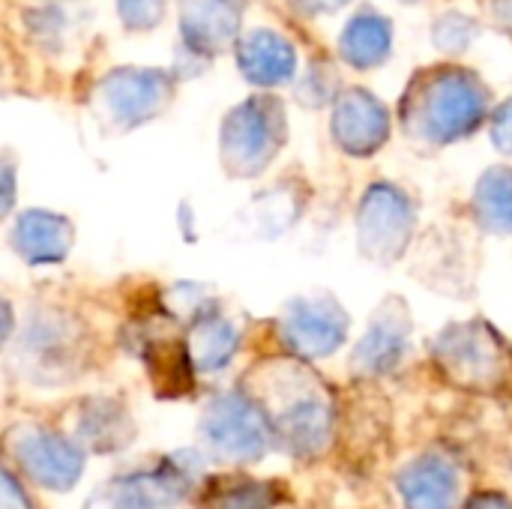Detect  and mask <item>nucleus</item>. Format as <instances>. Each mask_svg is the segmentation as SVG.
Returning a JSON list of instances; mask_svg holds the SVG:
<instances>
[{
  "mask_svg": "<svg viewBox=\"0 0 512 509\" xmlns=\"http://www.w3.org/2000/svg\"><path fill=\"white\" fill-rule=\"evenodd\" d=\"M186 345H189V354H192L195 369L216 372V369H222V366L231 363V357H234V351L240 345V333L210 303L195 321H189V339H186Z\"/></svg>",
  "mask_w": 512,
  "mask_h": 509,
  "instance_id": "21",
  "label": "nucleus"
},
{
  "mask_svg": "<svg viewBox=\"0 0 512 509\" xmlns=\"http://www.w3.org/2000/svg\"><path fill=\"white\" fill-rule=\"evenodd\" d=\"M75 228L66 216L48 210H27L15 219L9 243L27 264H54L63 261L72 249Z\"/></svg>",
  "mask_w": 512,
  "mask_h": 509,
  "instance_id": "17",
  "label": "nucleus"
},
{
  "mask_svg": "<svg viewBox=\"0 0 512 509\" xmlns=\"http://www.w3.org/2000/svg\"><path fill=\"white\" fill-rule=\"evenodd\" d=\"M408 336H411V312L399 297H390L375 312L366 336L360 339V345L351 357L354 372L366 375V378L393 372L405 357Z\"/></svg>",
  "mask_w": 512,
  "mask_h": 509,
  "instance_id": "14",
  "label": "nucleus"
},
{
  "mask_svg": "<svg viewBox=\"0 0 512 509\" xmlns=\"http://www.w3.org/2000/svg\"><path fill=\"white\" fill-rule=\"evenodd\" d=\"M174 99V78L162 69H114L96 81L90 111L108 132H129L159 117Z\"/></svg>",
  "mask_w": 512,
  "mask_h": 509,
  "instance_id": "6",
  "label": "nucleus"
},
{
  "mask_svg": "<svg viewBox=\"0 0 512 509\" xmlns=\"http://www.w3.org/2000/svg\"><path fill=\"white\" fill-rule=\"evenodd\" d=\"M279 336L297 357H327L345 342L348 315L330 294L294 297L279 318Z\"/></svg>",
  "mask_w": 512,
  "mask_h": 509,
  "instance_id": "10",
  "label": "nucleus"
},
{
  "mask_svg": "<svg viewBox=\"0 0 512 509\" xmlns=\"http://www.w3.org/2000/svg\"><path fill=\"white\" fill-rule=\"evenodd\" d=\"M471 240L456 228H435L423 237L414 255V273L426 285L447 288V294H456V288H471L474 279V255Z\"/></svg>",
  "mask_w": 512,
  "mask_h": 509,
  "instance_id": "15",
  "label": "nucleus"
},
{
  "mask_svg": "<svg viewBox=\"0 0 512 509\" xmlns=\"http://www.w3.org/2000/svg\"><path fill=\"white\" fill-rule=\"evenodd\" d=\"M489 99V87L468 69H420L402 93V129L417 147H447L480 129L492 105Z\"/></svg>",
  "mask_w": 512,
  "mask_h": 509,
  "instance_id": "2",
  "label": "nucleus"
},
{
  "mask_svg": "<svg viewBox=\"0 0 512 509\" xmlns=\"http://www.w3.org/2000/svg\"><path fill=\"white\" fill-rule=\"evenodd\" d=\"M333 87H336V75H333V69L327 66V63H315V66H309V78L300 84V99L306 102V105H324V102H330V96H333Z\"/></svg>",
  "mask_w": 512,
  "mask_h": 509,
  "instance_id": "28",
  "label": "nucleus"
},
{
  "mask_svg": "<svg viewBox=\"0 0 512 509\" xmlns=\"http://www.w3.org/2000/svg\"><path fill=\"white\" fill-rule=\"evenodd\" d=\"M351 0H291V6L303 15H330L336 9H342Z\"/></svg>",
  "mask_w": 512,
  "mask_h": 509,
  "instance_id": "30",
  "label": "nucleus"
},
{
  "mask_svg": "<svg viewBox=\"0 0 512 509\" xmlns=\"http://www.w3.org/2000/svg\"><path fill=\"white\" fill-rule=\"evenodd\" d=\"M78 435L93 450H120L132 441V423L126 411L117 402L108 399H90L81 405L78 414Z\"/></svg>",
  "mask_w": 512,
  "mask_h": 509,
  "instance_id": "22",
  "label": "nucleus"
},
{
  "mask_svg": "<svg viewBox=\"0 0 512 509\" xmlns=\"http://www.w3.org/2000/svg\"><path fill=\"white\" fill-rule=\"evenodd\" d=\"M330 132L339 150L351 156H372L390 138V117L387 108L369 90L351 87L336 96Z\"/></svg>",
  "mask_w": 512,
  "mask_h": 509,
  "instance_id": "13",
  "label": "nucleus"
},
{
  "mask_svg": "<svg viewBox=\"0 0 512 509\" xmlns=\"http://www.w3.org/2000/svg\"><path fill=\"white\" fill-rule=\"evenodd\" d=\"M276 501H279V492L273 483L231 477V480H219L210 486V492L201 498V509H273Z\"/></svg>",
  "mask_w": 512,
  "mask_h": 509,
  "instance_id": "25",
  "label": "nucleus"
},
{
  "mask_svg": "<svg viewBox=\"0 0 512 509\" xmlns=\"http://www.w3.org/2000/svg\"><path fill=\"white\" fill-rule=\"evenodd\" d=\"M243 0H183L180 30L192 54H222L240 36Z\"/></svg>",
  "mask_w": 512,
  "mask_h": 509,
  "instance_id": "16",
  "label": "nucleus"
},
{
  "mask_svg": "<svg viewBox=\"0 0 512 509\" xmlns=\"http://www.w3.org/2000/svg\"><path fill=\"white\" fill-rule=\"evenodd\" d=\"M417 207L393 183H375L366 189L357 210V240L369 261L393 264L399 261L414 237Z\"/></svg>",
  "mask_w": 512,
  "mask_h": 509,
  "instance_id": "8",
  "label": "nucleus"
},
{
  "mask_svg": "<svg viewBox=\"0 0 512 509\" xmlns=\"http://www.w3.org/2000/svg\"><path fill=\"white\" fill-rule=\"evenodd\" d=\"M390 45H393L390 18H384L375 9H360L348 21L339 39V54L354 69H375L390 57Z\"/></svg>",
  "mask_w": 512,
  "mask_h": 509,
  "instance_id": "20",
  "label": "nucleus"
},
{
  "mask_svg": "<svg viewBox=\"0 0 512 509\" xmlns=\"http://www.w3.org/2000/svg\"><path fill=\"white\" fill-rule=\"evenodd\" d=\"M12 456L24 468L27 477H33L39 486L66 492L78 483L81 477V453L72 441L60 438L57 432L36 429V426H21L9 435Z\"/></svg>",
  "mask_w": 512,
  "mask_h": 509,
  "instance_id": "11",
  "label": "nucleus"
},
{
  "mask_svg": "<svg viewBox=\"0 0 512 509\" xmlns=\"http://www.w3.org/2000/svg\"><path fill=\"white\" fill-rule=\"evenodd\" d=\"M3 509H30L27 498L18 492V483L12 480V474H3Z\"/></svg>",
  "mask_w": 512,
  "mask_h": 509,
  "instance_id": "31",
  "label": "nucleus"
},
{
  "mask_svg": "<svg viewBox=\"0 0 512 509\" xmlns=\"http://www.w3.org/2000/svg\"><path fill=\"white\" fill-rule=\"evenodd\" d=\"M288 138L285 108L276 96H249L237 105L219 135V159L228 177H255L261 174Z\"/></svg>",
  "mask_w": 512,
  "mask_h": 509,
  "instance_id": "5",
  "label": "nucleus"
},
{
  "mask_svg": "<svg viewBox=\"0 0 512 509\" xmlns=\"http://www.w3.org/2000/svg\"><path fill=\"white\" fill-rule=\"evenodd\" d=\"M492 12H495V21H498L501 27L512 30V0H495V3H492Z\"/></svg>",
  "mask_w": 512,
  "mask_h": 509,
  "instance_id": "33",
  "label": "nucleus"
},
{
  "mask_svg": "<svg viewBox=\"0 0 512 509\" xmlns=\"http://www.w3.org/2000/svg\"><path fill=\"white\" fill-rule=\"evenodd\" d=\"M24 24H27L30 36L45 51H54V54L66 51L69 42L78 33V18H75V12L69 15V9L63 6V0H45L39 6H30Z\"/></svg>",
  "mask_w": 512,
  "mask_h": 509,
  "instance_id": "24",
  "label": "nucleus"
},
{
  "mask_svg": "<svg viewBox=\"0 0 512 509\" xmlns=\"http://www.w3.org/2000/svg\"><path fill=\"white\" fill-rule=\"evenodd\" d=\"M129 333L159 396H168V399L186 396L195 384V363H192L189 345L177 339L171 312H150L138 318L129 327Z\"/></svg>",
  "mask_w": 512,
  "mask_h": 509,
  "instance_id": "9",
  "label": "nucleus"
},
{
  "mask_svg": "<svg viewBox=\"0 0 512 509\" xmlns=\"http://www.w3.org/2000/svg\"><path fill=\"white\" fill-rule=\"evenodd\" d=\"M3 171H6V201H3V210H9V204H12V168L6 165Z\"/></svg>",
  "mask_w": 512,
  "mask_h": 509,
  "instance_id": "34",
  "label": "nucleus"
},
{
  "mask_svg": "<svg viewBox=\"0 0 512 509\" xmlns=\"http://www.w3.org/2000/svg\"><path fill=\"white\" fill-rule=\"evenodd\" d=\"M432 360L447 381L474 393H495L512 378L510 345L486 324H450L432 342Z\"/></svg>",
  "mask_w": 512,
  "mask_h": 509,
  "instance_id": "4",
  "label": "nucleus"
},
{
  "mask_svg": "<svg viewBox=\"0 0 512 509\" xmlns=\"http://www.w3.org/2000/svg\"><path fill=\"white\" fill-rule=\"evenodd\" d=\"M249 396L267 414L273 435L294 456H318L333 435V393L300 360H267L246 378Z\"/></svg>",
  "mask_w": 512,
  "mask_h": 509,
  "instance_id": "1",
  "label": "nucleus"
},
{
  "mask_svg": "<svg viewBox=\"0 0 512 509\" xmlns=\"http://www.w3.org/2000/svg\"><path fill=\"white\" fill-rule=\"evenodd\" d=\"M399 492L408 509H453L459 480L441 456H420L399 474Z\"/></svg>",
  "mask_w": 512,
  "mask_h": 509,
  "instance_id": "19",
  "label": "nucleus"
},
{
  "mask_svg": "<svg viewBox=\"0 0 512 509\" xmlns=\"http://www.w3.org/2000/svg\"><path fill=\"white\" fill-rule=\"evenodd\" d=\"M189 480V468L168 462L159 471H138L108 483L96 498L87 501V509H171L186 495Z\"/></svg>",
  "mask_w": 512,
  "mask_h": 509,
  "instance_id": "12",
  "label": "nucleus"
},
{
  "mask_svg": "<svg viewBox=\"0 0 512 509\" xmlns=\"http://www.w3.org/2000/svg\"><path fill=\"white\" fill-rule=\"evenodd\" d=\"M237 66L252 84L276 87L294 75L297 54L285 36L273 30H252L237 39Z\"/></svg>",
  "mask_w": 512,
  "mask_h": 509,
  "instance_id": "18",
  "label": "nucleus"
},
{
  "mask_svg": "<svg viewBox=\"0 0 512 509\" xmlns=\"http://www.w3.org/2000/svg\"><path fill=\"white\" fill-rule=\"evenodd\" d=\"M474 33H477L474 21L465 18V15H456V12H453V15H444V18L435 24V42H438V48H444L447 54H462V51L471 45Z\"/></svg>",
  "mask_w": 512,
  "mask_h": 509,
  "instance_id": "26",
  "label": "nucleus"
},
{
  "mask_svg": "<svg viewBox=\"0 0 512 509\" xmlns=\"http://www.w3.org/2000/svg\"><path fill=\"white\" fill-rule=\"evenodd\" d=\"M90 336L87 327L63 309H36L21 327V339L12 351V366L21 369L27 381L63 384L78 378L87 363Z\"/></svg>",
  "mask_w": 512,
  "mask_h": 509,
  "instance_id": "3",
  "label": "nucleus"
},
{
  "mask_svg": "<svg viewBox=\"0 0 512 509\" xmlns=\"http://www.w3.org/2000/svg\"><path fill=\"white\" fill-rule=\"evenodd\" d=\"M477 222L492 234H512V168H489L474 192Z\"/></svg>",
  "mask_w": 512,
  "mask_h": 509,
  "instance_id": "23",
  "label": "nucleus"
},
{
  "mask_svg": "<svg viewBox=\"0 0 512 509\" xmlns=\"http://www.w3.org/2000/svg\"><path fill=\"white\" fill-rule=\"evenodd\" d=\"M117 15L126 30H153L165 15V0H117Z\"/></svg>",
  "mask_w": 512,
  "mask_h": 509,
  "instance_id": "27",
  "label": "nucleus"
},
{
  "mask_svg": "<svg viewBox=\"0 0 512 509\" xmlns=\"http://www.w3.org/2000/svg\"><path fill=\"white\" fill-rule=\"evenodd\" d=\"M465 509H512V501L510 498H504V495L486 492V495H477V498H471Z\"/></svg>",
  "mask_w": 512,
  "mask_h": 509,
  "instance_id": "32",
  "label": "nucleus"
},
{
  "mask_svg": "<svg viewBox=\"0 0 512 509\" xmlns=\"http://www.w3.org/2000/svg\"><path fill=\"white\" fill-rule=\"evenodd\" d=\"M201 438L219 459L255 462L267 453L273 426L252 396L231 393L207 405L201 417Z\"/></svg>",
  "mask_w": 512,
  "mask_h": 509,
  "instance_id": "7",
  "label": "nucleus"
},
{
  "mask_svg": "<svg viewBox=\"0 0 512 509\" xmlns=\"http://www.w3.org/2000/svg\"><path fill=\"white\" fill-rule=\"evenodd\" d=\"M492 141L498 144V150L512 156V99L504 102L492 117Z\"/></svg>",
  "mask_w": 512,
  "mask_h": 509,
  "instance_id": "29",
  "label": "nucleus"
}]
</instances>
